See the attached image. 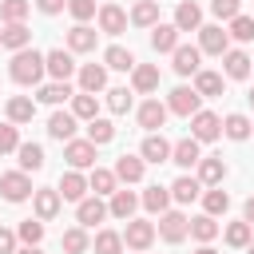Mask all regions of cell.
<instances>
[{
  "label": "cell",
  "instance_id": "cell-1",
  "mask_svg": "<svg viewBox=\"0 0 254 254\" xmlns=\"http://www.w3.org/2000/svg\"><path fill=\"white\" fill-rule=\"evenodd\" d=\"M8 71H12V79H16V83H24V87H28V83H40V79H44L48 64H44V56H40V52L24 48V52H16V56H12V67H8Z\"/></svg>",
  "mask_w": 254,
  "mask_h": 254
},
{
  "label": "cell",
  "instance_id": "cell-2",
  "mask_svg": "<svg viewBox=\"0 0 254 254\" xmlns=\"http://www.w3.org/2000/svg\"><path fill=\"white\" fill-rule=\"evenodd\" d=\"M198 52H206V56H226V52H230V32H222L218 24L198 28Z\"/></svg>",
  "mask_w": 254,
  "mask_h": 254
},
{
  "label": "cell",
  "instance_id": "cell-3",
  "mask_svg": "<svg viewBox=\"0 0 254 254\" xmlns=\"http://www.w3.org/2000/svg\"><path fill=\"white\" fill-rule=\"evenodd\" d=\"M0 194H4L8 202H24V198L36 194V190H32V179H28L24 171H8V175H0Z\"/></svg>",
  "mask_w": 254,
  "mask_h": 254
},
{
  "label": "cell",
  "instance_id": "cell-4",
  "mask_svg": "<svg viewBox=\"0 0 254 254\" xmlns=\"http://www.w3.org/2000/svg\"><path fill=\"white\" fill-rule=\"evenodd\" d=\"M198 103H202V95H198L194 87H175V91H171V99H167V111H175V115H187V119H190V115H198V111H202Z\"/></svg>",
  "mask_w": 254,
  "mask_h": 254
},
{
  "label": "cell",
  "instance_id": "cell-5",
  "mask_svg": "<svg viewBox=\"0 0 254 254\" xmlns=\"http://www.w3.org/2000/svg\"><path fill=\"white\" fill-rule=\"evenodd\" d=\"M155 230H159L163 242H183V238L190 234V222H187L179 210H167V214H159V226H155Z\"/></svg>",
  "mask_w": 254,
  "mask_h": 254
},
{
  "label": "cell",
  "instance_id": "cell-6",
  "mask_svg": "<svg viewBox=\"0 0 254 254\" xmlns=\"http://www.w3.org/2000/svg\"><path fill=\"white\" fill-rule=\"evenodd\" d=\"M218 131H222V119H218L214 111H198V115H190V139L210 143V139H218Z\"/></svg>",
  "mask_w": 254,
  "mask_h": 254
},
{
  "label": "cell",
  "instance_id": "cell-7",
  "mask_svg": "<svg viewBox=\"0 0 254 254\" xmlns=\"http://www.w3.org/2000/svg\"><path fill=\"white\" fill-rule=\"evenodd\" d=\"M64 159L71 163V171L95 167V143H91V139H71V143L64 147Z\"/></svg>",
  "mask_w": 254,
  "mask_h": 254
},
{
  "label": "cell",
  "instance_id": "cell-8",
  "mask_svg": "<svg viewBox=\"0 0 254 254\" xmlns=\"http://www.w3.org/2000/svg\"><path fill=\"white\" fill-rule=\"evenodd\" d=\"M155 222H143V218H131L127 222V230H123V242L131 246V250H147L151 242H155Z\"/></svg>",
  "mask_w": 254,
  "mask_h": 254
},
{
  "label": "cell",
  "instance_id": "cell-9",
  "mask_svg": "<svg viewBox=\"0 0 254 254\" xmlns=\"http://www.w3.org/2000/svg\"><path fill=\"white\" fill-rule=\"evenodd\" d=\"M44 64H48V71L56 75V83H67V75L75 71V60H71V52H64V48H52V52L44 56Z\"/></svg>",
  "mask_w": 254,
  "mask_h": 254
},
{
  "label": "cell",
  "instance_id": "cell-10",
  "mask_svg": "<svg viewBox=\"0 0 254 254\" xmlns=\"http://www.w3.org/2000/svg\"><path fill=\"white\" fill-rule=\"evenodd\" d=\"M103 87H107V67H103V64H83V67H79V91L95 95V91H103Z\"/></svg>",
  "mask_w": 254,
  "mask_h": 254
},
{
  "label": "cell",
  "instance_id": "cell-11",
  "mask_svg": "<svg viewBox=\"0 0 254 254\" xmlns=\"http://www.w3.org/2000/svg\"><path fill=\"white\" fill-rule=\"evenodd\" d=\"M171 151H175V147H171L163 135H147V139H143V147H139V159H143V163H167V159H171Z\"/></svg>",
  "mask_w": 254,
  "mask_h": 254
},
{
  "label": "cell",
  "instance_id": "cell-12",
  "mask_svg": "<svg viewBox=\"0 0 254 254\" xmlns=\"http://www.w3.org/2000/svg\"><path fill=\"white\" fill-rule=\"evenodd\" d=\"M56 190H60V198H67V202H83V194H87L91 187H87V179H83L79 171H67Z\"/></svg>",
  "mask_w": 254,
  "mask_h": 254
},
{
  "label": "cell",
  "instance_id": "cell-13",
  "mask_svg": "<svg viewBox=\"0 0 254 254\" xmlns=\"http://www.w3.org/2000/svg\"><path fill=\"white\" fill-rule=\"evenodd\" d=\"M175 28H179V32H198V28H202V8L190 4V0H183V4L175 8Z\"/></svg>",
  "mask_w": 254,
  "mask_h": 254
},
{
  "label": "cell",
  "instance_id": "cell-14",
  "mask_svg": "<svg viewBox=\"0 0 254 254\" xmlns=\"http://www.w3.org/2000/svg\"><path fill=\"white\" fill-rule=\"evenodd\" d=\"M99 28H103L107 36H119V32L127 28V12H123L119 4H103V8H99Z\"/></svg>",
  "mask_w": 254,
  "mask_h": 254
},
{
  "label": "cell",
  "instance_id": "cell-15",
  "mask_svg": "<svg viewBox=\"0 0 254 254\" xmlns=\"http://www.w3.org/2000/svg\"><path fill=\"white\" fill-rule=\"evenodd\" d=\"M163 123H167V107H163L159 99H147V103L139 107V127H147V131L155 135Z\"/></svg>",
  "mask_w": 254,
  "mask_h": 254
},
{
  "label": "cell",
  "instance_id": "cell-16",
  "mask_svg": "<svg viewBox=\"0 0 254 254\" xmlns=\"http://www.w3.org/2000/svg\"><path fill=\"white\" fill-rule=\"evenodd\" d=\"M75 123H79V119H75L71 111H56V115L48 119V135H52V139H64V143H71V135H75Z\"/></svg>",
  "mask_w": 254,
  "mask_h": 254
},
{
  "label": "cell",
  "instance_id": "cell-17",
  "mask_svg": "<svg viewBox=\"0 0 254 254\" xmlns=\"http://www.w3.org/2000/svg\"><path fill=\"white\" fill-rule=\"evenodd\" d=\"M32 202H36V218H40V222H48V218H56V214H60V202H64V198H60V190H36V194H32Z\"/></svg>",
  "mask_w": 254,
  "mask_h": 254
},
{
  "label": "cell",
  "instance_id": "cell-18",
  "mask_svg": "<svg viewBox=\"0 0 254 254\" xmlns=\"http://www.w3.org/2000/svg\"><path fill=\"white\" fill-rule=\"evenodd\" d=\"M107 214H111V210L99 202V194H95V198H83V202L75 206V218H79V226H95V222H103Z\"/></svg>",
  "mask_w": 254,
  "mask_h": 254
},
{
  "label": "cell",
  "instance_id": "cell-19",
  "mask_svg": "<svg viewBox=\"0 0 254 254\" xmlns=\"http://www.w3.org/2000/svg\"><path fill=\"white\" fill-rule=\"evenodd\" d=\"M151 48L155 52H175L179 48V28L175 24H155L151 28Z\"/></svg>",
  "mask_w": 254,
  "mask_h": 254
},
{
  "label": "cell",
  "instance_id": "cell-20",
  "mask_svg": "<svg viewBox=\"0 0 254 254\" xmlns=\"http://www.w3.org/2000/svg\"><path fill=\"white\" fill-rule=\"evenodd\" d=\"M171 56H175V71H179V75H198V56H202L198 48H187V44H179Z\"/></svg>",
  "mask_w": 254,
  "mask_h": 254
},
{
  "label": "cell",
  "instance_id": "cell-21",
  "mask_svg": "<svg viewBox=\"0 0 254 254\" xmlns=\"http://www.w3.org/2000/svg\"><path fill=\"white\" fill-rule=\"evenodd\" d=\"M226 179V163L218 159V155H210V159H198V183H206V187H218Z\"/></svg>",
  "mask_w": 254,
  "mask_h": 254
},
{
  "label": "cell",
  "instance_id": "cell-22",
  "mask_svg": "<svg viewBox=\"0 0 254 254\" xmlns=\"http://www.w3.org/2000/svg\"><path fill=\"white\" fill-rule=\"evenodd\" d=\"M32 44V32L24 28V24H8L4 32H0V48H12V52H24Z\"/></svg>",
  "mask_w": 254,
  "mask_h": 254
},
{
  "label": "cell",
  "instance_id": "cell-23",
  "mask_svg": "<svg viewBox=\"0 0 254 254\" xmlns=\"http://www.w3.org/2000/svg\"><path fill=\"white\" fill-rule=\"evenodd\" d=\"M115 179L139 183V179H143V159H139V155H119V159H115Z\"/></svg>",
  "mask_w": 254,
  "mask_h": 254
},
{
  "label": "cell",
  "instance_id": "cell-24",
  "mask_svg": "<svg viewBox=\"0 0 254 254\" xmlns=\"http://www.w3.org/2000/svg\"><path fill=\"white\" fill-rule=\"evenodd\" d=\"M103 67H115V71H135L139 64H135V56H131L127 48H119V44H115V48H107V52H103Z\"/></svg>",
  "mask_w": 254,
  "mask_h": 254
},
{
  "label": "cell",
  "instance_id": "cell-25",
  "mask_svg": "<svg viewBox=\"0 0 254 254\" xmlns=\"http://www.w3.org/2000/svg\"><path fill=\"white\" fill-rule=\"evenodd\" d=\"M131 87H135V91H155V87H159V67H155V64H139V67L131 71Z\"/></svg>",
  "mask_w": 254,
  "mask_h": 254
},
{
  "label": "cell",
  "instance_id": "cell-26",
  "mask_svg": "<svg viewBox=\"0 0 254 254\" xmlns=\"http://www.w3.org/2000/svg\"><path fill=\"white\" fill-rule=\"evenodd\" d=\"M202 155H198V139H179L175 143V151H171V163H179V167H194Z\"/></svg>",
  "mask_w": 254,
  "mask_h": 254
},
{
  "label": "cell",
  "instance_id": "cell-27",
  "mask_svg": "<svg viewBox=\"0 0 254 254\" xmlns=\"http://www.w3.org/2000/svg\"><path fill=\"white\" fill-rule=\"evenodd\" d=\"M198 190H202V183H198V179H190V175H183V179H175V183H171V198H175V202H194V198H198Z\"/></svg>",
  "mask_w": 254,
  "mask_h": 254
},
{
  "label": "cell",
  "instance_id": "cell-28",
  "mask_svg": "<svg viewBox=\"0 0 254 254\" xmlns=\"http://www.w3.org/2000/svg\"><path fill=\"white\" fill-rule=\"evenodd\" d=\"M131 24H139V28H155V24H159V4H155V0H139V4L131 8Z\"/></svg>",
  "mask_w": 254,
  "mask_h": 254
},
{
  "label": "cell",
  "instance_id": "cell-29",
  "mask_svg": "<svg viewBox=\"0 0 254 254\" xmlns=\"http://www.w3.org/2000/svg\"><path fill=\"white\" fill-rule=\"evenodd\" d=\"M222 64H226V75H230V79H246L254 60H250L246 52H226V56H222Z\"/></svg>",
  "mask_w": 254,
  "mask_h": 254
},
{
  "label": "cell",
  "instance_id": "cell-30",
  "mask_svg": "<svg viewBox=\"0 0 254 254\" xmlns=\"http://www.w3.org/2000/svg\"><path fill=\"white\" fill-rule=\"evenodd\" d=\"M32 115H36V103L32 99H24V95H12L8 99V123H32Z\"/></svg>",
  "mask_w": 254,
  "mask_h": 254
},
{
  "label": "cell",
  "instance_id": "cell-31",
  "mask_svg": "<svg viewBox=\"0 0 254 254\" xmlns=\"http://www.w3.org/2000/svg\"><path fill=\"white\" fill-rule=\"evenodd\" d=\"M222 131H226V139L242 143V139H246V135L254 131V123H250L246 115H238V111H234V115H226V119H222Z\"/></svg>",
  "mask_w": 254,
  "mask_h": 254
},
{
  "label": "cell",
  "instance_id": "cell-32",
  "mask_svg": "<svg viewBox=\"0 0 254 254\" xmlns=\"http://www.w3.org/2000/svg\"><path fill=\"white\" fill-rule=\"evenodd\" d=\"M167 202H171V187H147L143 190V206L151 214H167Z\"/></svg>",
  "mask_w": 254,
  "mask_h": 254
},
{
  "label": "cell",
  "instance_id": "cell-33",
  "mask_svg": "<svg viewBox=\"0 0 254 254\" xmlns=\"http://www.w3.org/2000/svg\"><path fill=\"white\" fill-rule=\"evenodd\" d=\"M135 206H139V198H135L131 190H115V194H111V206H107V210H111L115 218H127V222H131Z\"/></svg>",
  "mask_w": 254,
  "mask_h": 254
},
{
  "label": "cell",
  "instance_id": "cell-34",
  "mask_svg": "<svg viewBox=\"0 0 254 254\" xmlns=\"http://www.w3.org/2000/svg\"><path fill=\"white\" fill-rule=\"evenodd\" d=\"M67 48H71V52H91V48H95V32H91L87 24H75V28L67 32Z\"/></svg>",
  "mask_w": 254,
  "mask_h": 254
},
{
  "label": "cell",
  "instance_id": "cell-35",
  "mask_svg": "<svg viewBox=\"0 0 254 254\" xmlns=\"http://www.w3.org/2000/svg\"><path fill=\"white\" fill-rule=\"evenodd\" d=\"M87 139H91L95 147H99V143H111V139H115V123H111V119H99V115H95V119L87 123Z\"/></svg>",
  "mask_w": 254,
  "mask_h": 254
},
{
  "label": "cell",
  "instance_id": "cell-36",
  "mask_svg": "<svg viewBox=\"0 0 254 254\" xmlns=\"http://www.w3.org/2000/svg\"><path fill=\"white\" fill-rule=\"evenodd\" d=\"M16 155H20V167H24V171H40V167H44V147H40V143H20Z\"/></svg>",
  "mask_w": 254,
  "mask_h": 254
},
{
  "label": "cell",
  "instance_id": "cell-37",
  "mask_svg": "<svg viewBox=\"0 0 254 254\" xmlns=\"http://www.w3.org/2000/svg\"><path fill=\"white\" fill-rule=\"evenodd\" d=\"M115 183H119V179H115V171H103V167H95V171H91V179H87V187H91L95 194H115Z\"/></svg>",
  "mask_w": 254,
  "mask_h": 254
},
{
  "label": "cell",
  "instance_id": "cell-38",
  "mask_svg": "<svg viewBox=\"0 0 254 254\" xmlns=\"http://www.w3.org/2000/svg\"><path fill=\"white\" fill-rule=\"evenodd\" d=\"M28 0H0V20L4 24H24V16H28Z\"/></svg>",
  "mask_w": 254,
  "mask_h": 254
},
{
  "label": "cell",
  "instance_id": "cell-39",
  "mask_svg": "<svg viewBox=\"0 0 254 254\" xmlns=\"http://www.w3.org/2000/svg\"><path fill=\"white\" fill-rule=\"evenodd\" d=\"M194 91L198 95H222V75L218 71H198L194 75Z\"/></svg>",
  "mask_w": 254,
  "mask_h": 254
},
{
  "label": "cell",
  "instance_id": "cell-40",
  "mask_svg": "<svg viewBox=\"0 0 254 254\" xmlns=\"http://www.w3.org/2000/svg\"><path fill=\"white\" fill-rule=\"evenodd\" d=\"M95 111H99V103H95V95H87V91H79V95L71 99V115H75V119H87V123H91V119H95Z\"/></svg>",
  "mask_w": 254,
  "mask_h": 254
},
{
  "label": "cell",
  "instance_id": "cell-41",
  "mask_svg": "<svg viewBox=\"0 0 254 254\" xmlns=\"http://www.w3.org/2000/svg\"><path fill=\"white\" fill-rule=\"evenodd\" d=\"M218 234V222L210 218V214H198V218H190V238H198V242H210Z\"/></svg>",
  "mask_w": 254,
  "mask_h": 254
},
{
  "label": "cell",
  "instance_id": "cell-42",
  "mask_svg": "<svg viewBox=\"0 0 254 254\" xmlns=\"http://www.w3.org/2000/svg\"><path fill=\"white\" fill-rule=\"evenodd\" d=\"M202 206H206V214H210V218H214V214H226V206H230V194L214 187V190H206V194H202Z\"/></svg>",
  "mask_w": 254,
  "mask_h": 254
},
{
  "label": "cell",
  "instance_id": "cell-43",
  "mask_svg": "<svg viewBox=\"0 0 254 254\" xmlns=\"http://www.w3.org/2000/svg\"><path fill=\"white\" fill-rule=\"evenodd\" d=\"M119 250H123V234H115V230L95 234V254H119Z\"/></svg>",
  "mask_w": 254,
  "mask_h": 254
},
{
  "label": "cell",
  "instance_id": "cell-44",
  "mask_svg": "<svg viewBox=\"0 0 254 254\" xmlns=\"http://www.w3.org/2000/svg\"><path fill=\"white\" fill-rule=\"evenodd\" d=\"M40 238H44V222L40 218H24L20 222V242L24 246H40Z\"/></svg>",
  "mask_w": 254,
  "mask_h": 254
},
{
  "label": "cell",
  "instance_id": "cell-45",
  "mask_svg": "<svg viewBox=\"0 0 254 254\" xmlns=\"http://www.w3.org/2000/svg\"><path fill=\"white\" fill-rule=\"evenodd\" d=\"M226 246H238V250H242V246H250V222H246V218L226 226Z\"/></svg>",
  "mask_w": 254,
  "mask_h": 254
},
{
  "label": "cell",
  "instance_id": "cell-46",
  "mask_svg": "<svg viewBox=\"0 0 254 254\" xmlns=\"http://www.w3.org/2000/svg\"><path fill=\"white\" fill-rule=\"evenodd\" d=\"M40 99L44 103H64V99H75V91L67 83H48V87H40Z\"/></svg>",
  "mask_w": 254,
  "mask_h": 254
},
{
  "label": "cell",
  "instance_id": "cell-47",
  "mask_svg": "<svg viewBox=\"0 0 254 254\" xmlns=\"http://www.w3.org/2000/svg\"><path fill=\"white\" fill-rule=\"evenodd\" d=\"M64 250H67V254H83V250H87V234H83V226L64 230Z\"/></svg>",
  "mask_w": 254,
  "mask_h": 254
},
{
  "label": "cell",
  "instance_id": "cell-48",
  "mask_svg": "<svg viewBox=\"0 0 254 254\" xmlns=\"http://www.w3.org/2000/svg\"><path fill=\"white\" fill-rule=\"evenodd\" d=\"M107 107H111L115 115H123V111L131 107V91H127V87H111V91H107Z\"/></svg>",
  "mask_w": 254,
  "mask_h": 254
},
{
  "label": "cell",
  "instance_id": "cell-49",
  "mask_svg": "<svg viewBox=\"0 0 254 254\" xmlns=\"http://www.w3.org/2000/svg\"><path fill=\"white\" fill-rule=\"evenodd\" d=\"M230 36L242 40V44L254 40V20H250V16H234V20H230Z\"/></svg>",
  "mask_w": 254,
  "mask_h": 254
},
{
  "label": "cell",
  "instance_id": "cell-50",
  "mask_svg": "<svg viewBox=\"0 0 254 254\" xmlns=\"http://www.w3.org/2000/svg\"><path fill=\"white\" fill-rule=\"evenodd\" d=\"M8 151H20V135H16V123H0V155Z\"/></svg>",
  "mask_w": 254,
  "mask_h": 254
},
{
  "label": "cell",
  "instance_id": "cell-51",
  "mask_svg": "<svg viewBox=\"0 0 254 254\" xmlns=\"http://www.w3.org/2000/svg\"><path fill=\"white\" fill-rule=\"evenodd\" d=\"M67 12L83 24V20H91V16H95V0H67Z\"/></svg>",
  "mask_w": 254,
  "mask_h": 254
},
{
  "label": "cell",
  "instance_id": "cell-52",
  "mask_svg": "<svg viewBox=\"0 0 254 254\" xmlns=\"http://www.w3.org/2000/svg\"><path fill=\"white\" fill-rule=\"evenodd\" d=\"M210 12L218 20H234L238 16V0H210Z\"/></svg>",
  "mask_w": 254,
  "mask_h": 254
},
{
  "label": "cell",
  "instance_id": "cell-53",
  "mask_svg": "<svg viewBox=\"0 0 254 254\" xmlns=\"http://www.w3.org/2000/svg\"><path fill=\"white\" fill-rule=\"evenodd\" d=\"M36 8H40L44 16H56V12H64V8H67V0H36Z\"/></svg>",
  "mask_w": 254,
  "mask_h": 254
},
{
  "label": "cell",
  "instance_id": "cell-54",
  "mask_svg": "<svg viewBox=\"0 0 254 254\" xmlns=\"http://www.w3.org/2000/svg\"><path fill=\"white\" fill-rule=\"evenodd\" d=\"M0 254H16V234L0 226Z\"/></svg>",
  "mask_w": 254,
  "mask_h": 254
},
{
  "label": "cell",
  "instance_id": "cell-55",
  "mask_svg": "<svg viewBox=\"0 0 254 254\" xmlns=\"http://www.w3.org/2000/svg\"><path fill=\"white\" fill-rule=\"evenodd\" d=\"M242 218H246V222H250V226H254V194H250V198H246V206H242Z\"/></svg>",
  "mask_w": 254,
  "mask_h": 254
},
{
  "label": "cell",
  "instance_id": "cell-56",
  "mask_svg": "<svg viewBox=\"0 0 254 254\" xmlns=\"http://www.w3.org/2000/svg\"><path fill=\"white\" fill-rule=\"evenodd\" d=\"M16 254H40V246H24V250H16Z\"/></svg>",
  "mask_w": 254,
  "mask_h": 254
},
{
  "label": "cell",
  "instance_id": "cell-57",
  "mask_svg": "<svg viewBox=\"0 0 254 254\" xmlns=\"http://www.w3.org/2000/svg\"><path fill=\"white\" fill-rule=\"evenodd\" d=\"M194 254H218V250H210V246H198V250H194Z\"/></svg>",
  "mask_w": 254,
  "mask_h": 254
},
{
  "label": "cell",
  "instance_id": "cell-58",
  "mask_svg": "<svg viewBox=\"0 0 254 254\" xmlns=\"http://www.w3.org/2000/svg\"><path fill=\"white\" fill-rule=\"evenodd\" d=\"M246 254H254V242H250V246H246Z\"/></svg>",
  "mask_w": 254,
  "mask_h": 254
},
{
  "label": "cell",
  "instance_id": "cell-59",
  "mask_svg": "<svg viewBox=\"0 0 254 254\" xmlns=\"http://www.w3.org/2000/svg\"><path fill=\"white\" fill-rule=\"evenodd\" d=\"M250 103H254V91H250Z\"/></svg>",
  "mask_w": 254,
  "mask_h": 254
},
{
  "label": "cell",
  "instance_id": "cell-60",
  "mask_svg": "<svg viewBox=\"0 0 254 254\" xmlns=\"http://www.w3.org/2000/svg\"><path fill=\"white\" fill-rule=\"evenodd\" d=\"M135 254H147V250H135Z\"/></svg>",
  "mask_w": 254,
  "mask_h": 254
}]
</instances>
